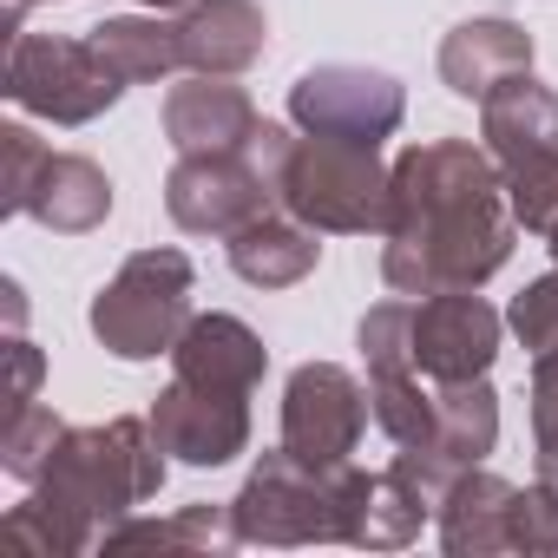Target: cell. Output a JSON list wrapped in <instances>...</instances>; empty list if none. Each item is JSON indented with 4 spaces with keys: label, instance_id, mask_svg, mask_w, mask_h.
<instances>
[{
    "label": "cell",
    "instance_id": "4fadbf2b",
    "mask_svg": "<svg viewBox=\"0 0 558 558\" xmlns=\"http://www.w3.org/2000/svg\"><path fill=\"white\" fill-rule=\"evenodd\" d=\"M336 493H342V538H355V545H408L434 506V493L401 466H388V473H349L342 466Z\"/></svg>",
    "mask_w": 558,
    "mask_h": 558
},
{
    "label": "cell",
    "instance_id": "8992f818",
    "mask_svg": "<svg viewBox=\"0 0 558 558\" xmlns=\"http://www.w3.org/2000/svg\"><path fill=\"white\" fill-rule=\"evenodd\" d=\"M8 93L40 112V119H60V125H86L99 119L125 80L112 73V60L93 47V40H53V34H14V53H8Z\"/></svg>",
    "mask_w": 558,
    "mask_h": 558
},
{
    "label": "cell",
    "instance_id": "484cf974",
    "mask_svg": "<svg viewBox=\"0 0 558 558\" xmlns=\"http://www.w3.org/2000/svg\"><path fill=\"white\" fill-rule=\"evenodd\" d=\"M512 545L525 551H558V493L538 480L532 493H512Z\"/></svg>",
    "mask_w": 558,
    "mask_h": 558
},
{
    "label": "cell",
    "instance_id": "603a6c76",
    "mask_svg": "<svg viewBox=\"0 0 558 558\" xmlns=\"http://www.w3.org/2000/svg\"><path fill=\"white\" fill-rule=\"evenodd\" d=\"M60 421H53V408H21V414H8V466L21 473V480H40L47 473V460L60 453Z\"/></svg>",
    "mask_w": 558,
    "mask_h": 558
},
{
    "label": "cell",
    "instance_id": "d4e9b609",
    "mask_svg": "<svg viewBox=\"0 0 558 558\" xmlns=\"http://www.w3.org/2000/svg\"><path fill=\"white\" fill-rule=\"evenodd\" d=\"M512 329L532 355H558V276H538V283L512 303Z\"/></svg>",
    "mask_w": 558,
    "mask_h": 558
},
{
    "label": "cell",
    "instance_id": "7c38bea8",
    "mask_svg": "<svg viewBox=\"0 0 558 558\" xmlns=\"http://www.w3.org/2000/svg\"><path fill=\"white\" fill-rule=\"evenodd\" d=\"M165 132H171V145L184 158H204V151H250L263 119H256V106L236 86H223V73H204L191 86H171Z\"/></svg>",
    "mask_w": 558,
    "mask_h": 558
},
{
    "label": "cell",
    "instance_id": "7402d4cb",
    "mask_svg": "<svg viewBox=\"0 0 558 558\" xmlns=\"http://www.w3.org/2000/svg\"><path fill=\"white\" fill-rule=\"evenodd\" d=\"M362 355H368V375H408L414 368V303H381L362 323Z\"/></svg>",
    "mask_w": 558,
    "mask_h": 558
},
{
    "label": "cell",
    "instance_id": "1f68e13d",
    "mask_svg": "<svg viewBox=\"0 0 558 558\" xmlns=\"http://www.w3.org/2000/svg\"><path fill=\"white\" fill-rule=\"evenodd\" d=\"M145 8H178V0H145Z\"/></svg>",
    "mask_w": 558,
    "mask_h": 558
},
{
    "label": "cell",
    "instance_id": "5b68a950",
    "mask_svg": "<svg viewBox=\"0 0 558 558\" xmlns=\"http://www.w3.org/2000/svg\"><path fill=\"white\" fill-rule=\"evenodd\" d=\"M336 473H342V466H336ZM336 473L303 466L290 447L263 453V466L250 473V486H243L236 506H230L236 538H256V545L342 538V493H336Z\"/></svg>",
    "mask_w": 558,
    "mask_h": 558
},
{
    "label": "cell",
    "instance_id": "7a4b0ae2",
    "mask_svg": "<svg viewBox=\"0 0 558 558\" xmlns=\"http://www.w3.org/2000/svg\"><path fill=\"white\" fill-rule=\"evenodd\" d=\"M158 434H145L138 421H112V427H86V434H60V453L40 473V506L66 525L73 551L93 545V525L112 512H132L138 499L158 493L165 460H158Z\"/></svg>",
    "mask_w": 558,
    "mask_h": 558
},
{
    "label": "cell",
    "instance_id": "4316f807",
    "mask_svg": "<svg viewBox=\"0 0 558 558\" xmlns=\"http://www.w3.org/2000/svg\"><path fill=\"white\" fill-rule=\"evenodd\" d=\"M0 151H8V210H21V197H27L34 171L47 165V145H40L27 125H8V132H0Z\"/></svg>",
    "mask_w": 558,
    "mask_h": 558
},
{
    "label": "cell",
    "instance_id": "83f0119b",
    "mask_svg": "<svg viewBox=\"0 0 558 558\" xmlns=\"http://www.w3.org/2000/svg\"><path fill=\"white\" fill-rule=\"evenodd\" d=\"M532 427H538V453L558 460V355H538V375H532Z\"/></svg>",
    "mask_w": 558,
    "mask_h": 558
},
{
    "label": "cell",
    "instance_id": "d6986e66",
    "mask_svg": "<svg viewBox=\"0 0 558 558\" xmlns=\"http://www.w3.org/2000/svg\"><path fill=\"white\" fill-rule=\"evenodd\" d=\"M316 256H323V243H316V230L296 217H256V223H243L236 236H230V269L243 276V283H256V290H290V283H303V276L316 269Z\"/></svg>",
    "mask_w": 558,
    "mask_h": 558
},
{
    "label": "cell",
    "instance_id": "2e32d148",
    "mask_svg": "<svg viewBox=\"0 0 558 558\" xmlns=\"http://www.w3.org/2000/svg\"><path fill=\"white\" fill-rule=\"evenodd\" d=\"M21 210L40 217V223H53V230H66V236H86V230L106 223L112 184H106V171H99L93 158H80V151H47V165L34 171Z\"/></svg>",
    "mask_w": 558,
    "mask_h": 558
},
{
    "label": "cell",
    "instance_id": "30bf717a",
    "mask_svg": "<svg viewBox=\"0 0 558 558\" xmlns=\"http://www.w3.org/2000/svg\"><path fill=\"white\" fill-rule=\"evenodd\" d=\"M499 355V316L473 290H434L414 303V368L427 381H480Z\"/></svg>",
    "mask_w": 558,
    "mask_h": 558
},
{
    "label": "cell",
    "instance_id": "ba28073f",
    "mask_svg": "<svg viewBox=\"0 0 558 558\" xmlns=\"http://www.w3.org/2000/svg\"><path fill=\"white\" fill-rule=\"evenodd\" d=\"M290 119L316 138H342V145L375 151L401 125V86L388 73H368V66H316L296 80Z\"/></svg>",
    "mask_w": 558,
    "mask_h": 558
},
{
    "label": "cell",
    "instance_id": "ac0fdd59",
    "mask_svg": "<svg viewBox=\"0 0 558 558\" xmlns=\"http://www.w3.org/2000/svg\"><path fill=\"white\" fill-rule=\"evenodd\" d=\"M532 66V40L512 27V21H466L447 34L440 47V80L460 93V99H486L499 80L525 73Z\"/></svg>",
    "mask_w": 558,
    "mask_h": 558
},
{
    "label": "cell",
    "instance_id": "9a60e30c",
    "mask_svg": "<svg viewBox=\"0 0 558 558\" xmlns=\"http://www.w3.org/2000/svg\"><path fill=\"white\" fill-rule=\"evenodd\" d=\"M171 355H178V381H191V388H217V395L250 401V388L263 381V342L236 316H197Z\"/></svg>",
    "mask_w": 558,
    "mask_h": 558
},
{
    "label": "cell",
    "instance_id": "277c9868",
    "mask_svg": "<svg viewBox=\"0 0 558 558\" xmlns=\"http://www.w3.org/2000/svg\"><path fill=\"white\" fill-rule=\"evenodd\" d=\"M191 256L184 250H138L93 303V329L112 355L151 362L171 355L191 329Z\"/></svg>",
    "mask_w": 558,
    "mask_h": 558
},
{
    "label": "cell",
    "instance_id": "44dd1931",
    "mask_svg": "<svg viewBox=\"0 0 558 558\" xmlns=\"http://www.w3.org/2000/svg\"><path fill=\"white\" fill-rule=\"evenodd\" d=\"M93 47L112 60V73H119L125 86L165 80L171 66H184L178 27H165V21H106V27H93Z\"/></svg>",
    "mask_w": 558,
    "mask_h": 558
},
{
    "label": "cell",
    "instance_id": "3957f363",
    "mask_svg": "<svg viewBox=\"0 0 558 558\" xmlns=\"http://www.w3.org/2000/svg\"><path fill=\"white\" fill-rule=\"evenodd\" d=\"M276 197L310 230H388L395 223V171L375 165L368 145L342 138H290L276 165Z\"/></svg>",
    "mask_w": 558,
    "mask_h": 558
},
{
    "label": "cell",
    "instance_id": "8fae6325",
    "mask_svg": "<svg viewBox=\"0 0 558 558\" xmlns=\"http://www.w3.org/2000/svg\"><path fill=\"white\" fill-rule=\"evenodd\" d=\"M151 434L165 453L191 460V466H223L230 453H243L250 440V414H243V395H217V388H191V381H171L151 408Z\"/></svg>",
    "mask_w": 558,
    "mask_h": 558
},
{
    "label": "cell",
    "instance_id": "6da1fadb",
    "mask_svg": "<svg viewBox=\"0 0 558 558\" xmlns=\"http://www.w3.org/2000/svg\"><path fill=\"white\" fill-rule=\"evenodd\" d=\"M512 210L499 197V171L486 151L460 138H434L401 151L395 165V223L381 276L401 296L473 290L512 250Z\"/></svg>",
    "mask_w": 558,
    "mask_h": 558
},
{
    "label": "cell",
    "instance_id": "4dcf8cb0",
    "mask_svg": "<svg viewBox=\"0 0 558 558\" xmlns=\"http://www.w3.org/2000/svg\"><path fill=\"white\" fill-rule=\"evenodd\" d=\"M545 236H551V256H558V223H551V230H545Z\"/></svg>",
    "mask_w": 558,
    "mask_h": 558
},
{
    "label": "cell",
    "instance_id": "f1b7e54d",
    "mask_svg": "<svg viewBox=\"0 0 558 558\" xmlns=\"http://www.w3.org/2000/svg\"><path fill=\"white\" fill-rule=\"evenodd\" d=\"M34 381H40V355L27 342H14V414L34 408Z\"/></svg>",
    "mask_w": 558,
    "mask_h": 558
},
{
    "label": "cell",
    "instance_id": "9c48e42d",
    "mask_svg": "<svg viewBox=\"0 0 558 558\" xmlns=\"http://www.w3.org/2000/svg\"><path fill=\"white\" fill-rule=\"evenodd\" d=\"M269 171L250 158V151H204V158H184L165 184V210L184 223V230H210V236H236L243 223H256L269 210Z\"/></svg>",
    "mask_w": 558,
    "mask_h": 558
},
{
    "label": "cell",
    "instance_id": "e0dca14e",
    "mask_svg": "<svg viewBox=\"0 0 558 558\" xmlns=\"http://www.w3.org/2000/svg\"><path fill=\"white\" fill-rule=\"evenodd\" d=\"M178 47L197 73H243L263 53V8L256 0H191V14L178 21Z\"/></svg>",
    "mask_w": 558,
    "mask_h": 558
},
{
    "label": "cell",
    "instance_id": "52a82bcc",
    "mask_svg": "<svg viewBox=\"0 0 558 558\" xmlns=\"http://www.w3.org/2000/svg\"><path fill=\"white\" fill-rule=\"evenodd\" d=\"M375 401L355 388L349 368L336 362H310L290 375V395H283V447L316 466V473H336L349 466V453L362 447V427H368Z\"/></svg>",
    "mask_w": 558,
    "mask_h": 558
},
{
    "label": "cell",
    "instance_id": "cb8c5ba5",
    "mask_svg": "<svg viewBox=\"0 0 558 558\" xmlns=\"http://www.w3.org/2000/svg\"><path fill=\"white\" fill-rule=\"evenodd\" d=\"M223 538H236V519L223 525V512H210V506H191L171 525H119V532H106V545H223Z\"/></svg>",
    "mask_w": 558,
    "mask_h": 558
},
{
    "label": "cell",
    "instance_id": "ffe728a7",
    "mask_svg": "<svg viewBox=\"0 0 558 558\" xmlns=\"http://www.w3.org/2000/svg\"><path fill=\"white\" fill-rule=\"evenodd\" d=\"M512 493L519 486H506L493 473H460L440 493V538H447V551H499V545H512Z\"/></svg>",
    "mask_w": 558,
    "mask_h": 558
},
{
    "label": "cell",
    "instance_id": "5bb4252c",
    "mask_svg": "<svg viewBox=\"0 0 558 558\" xmlns=\"http://www.w3.org/2000/svg\"><path fill=\"white\" fill-rule=\"evenodd\" d=\"M480 119H486V145L499 158V171H525V165H545L558 158V99L532 80V73H512L499 80L486 99H480Z\"/></svg>",
    "mask_w": 558,
    "mask_h": 558
},
{
    "label": "cell",
    "instance_id": "f546056e",
    "mask_svg": "<svg viewBox=\"0 0 558 558\" xmlns=\"http://www.w3.org/2000/svg\"><path fill=\"white\" fill-rule=\"evenodd\" d=\"M538 480H545V486H551V493H558V460H551V453H545V460H538Z\"/></svg>",
    "mask_w": 558,
    "mask_h": 558
}]
</instances>
